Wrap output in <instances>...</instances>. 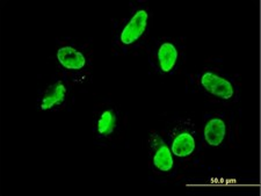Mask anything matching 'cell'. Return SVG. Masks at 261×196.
Segmentation results:
<instances>
[{
	"label": "cell",
	"instance_id": "8992f818",
	"mask_svg": "<svg viewBox=\"0 0 261 196\" xmlns=\"http://www.w3.org/2000/svg\"><path fill=\"white\" fill-rule=\"evenodd\" d=\"M195 139L191 133L182 131L178 133L172 142V152L179 158H187L194 152Z\"/></svg>",
	"mask_w": 261,
	"mask_h": 196
},
{
	"label": "cell",
	"instance_id": "3957f363",
	"mask_svg": "<svg viewBox=\"0 0 261 196\" xmlns=\"http://www.w3.org/2000/svg\"><path fill=\"white\" fill-rule=\"evenodd\" d=\"M152 143H153L152 161H153L154 167L159 171H162V172H168V171H171L174 164L173 156H172L171 150L168 149V147L164 143L162 138H159L157 136L152 137Z\"/></svg>",
	"mask_w": 261,
	"mask_h": 196
},
{
	"label": "cell",
	"instance_id": "ba28073f",
	"mask_svg": "<svg viewBox=\"0 0 261 196\" xmlns=\"http://www.w3.org/2000/svg\"><path fill=\"white\" fill-rule=\"evenodd\" d=\"M178 49L170 42L163 43L158 50V62L164 73L171 72L178 62Z\"/></svg>",
	"mask_w": 261,
	"mask_h": 196
},
{
	"label": "cell",
	"instance_id": "7a4b0ae2",
	"mask_svg": "<svg viewBox=\"0 0 261 196\" xmlns=\"http://www.w3.org/2000/svg\"><path fill=\"white\" fill-rule=\"evenodd\" d=\"M201 85L208 93L224 100H230L234 95V87L224 77L214 72H207L201 77Z\"/></svg>",
	"mask_w": 261,
	"mask_h": 196
},
{
	"label": "cell",
	"instance_id": "5b68a950",
	"mask_svg": "<svg viewBox=\"0 0 261 196\" xmlns=\"http://www.w3.org/2000/svg\"><path fill=\"white\" fill-rule=\"evenodd\" d=\"M226 135V126L222 119L209 120L204 127V139L210 147H220Z\"/></svg>",
	"mask_w": 261,
	"mask_h": 196
},
{
	"label": "cell",
	"instance_id": "52a82bcc",
	"mask_svg": "<svg viewBox=\"0 0 261 196\" xmlns=\"http://www.w3.org/2000/svg\"><path fill=\"white\" fill-rule=\"evenodd\" d=\"M66 94V87L63 82H57V84H55L51 89L44 94V97L42 98L40 103L41 110H49L53 109L54 107L62 105V103L65 101Z\"/></svg>",
	"mask_w": 261,
	"mask_h": 196
},
{
	"label": "cell",
	"instance_id": "6da1fadb",
	"mask_svg": "<svg viewBox=\"0 0 261 196\" xmlns=\"http://www.w3.org/2000/svg\"><path fill=\"white\" fill-rule=\"evenodd\" d=\"M149 14L145 10H138L130 21L125 24L120 35V41L123 45H132L144 34L147 28Z\"/></svg>",
	"mask_w": 261,
	"mask_h": 196
},
{
	"label": "cell",
	"instance_id": "277c9868",
	"mask_svg": "<svg viewBox=\"0 0 261 196\" xmlns=\"http://www.w3.org/2000/svg\"><path fill=\"white\" fill-rule=\"evenodd\" d=\"M57 60L62 66L69 70H81L86 64V58L72 47H63L57 51Z\"/></svg>",
	"mask_w": 261,
	"mask_h": 196
},
{
	"label": "cell",
	"instance_id": "9c48e42d",
	"mask_svg": "<svg viewBox=\"0 0 261 196\" xmlns=\"http://www.w3.org/2000/svg\"><path fill=\"white\" fill-rule=\"evenodd\" d=\"M116 127V115L113 110H106L100 115L96 123V131L100 136H108Z\"/></svg>",
	"mask_w": 261,
	"mask_h": 196
}]
</instances>
